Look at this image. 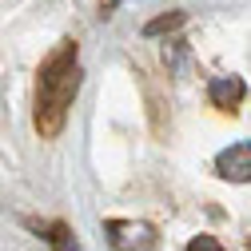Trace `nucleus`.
<instances>
[{
    "label": "nucleus",
    "mask_w": 251,
    "mask_h": 251,
    "mask_svg": "<svg viewBox=\"0 0 251 251\" xmlns=\"http://www.w3.org/2000/svg\"><path fill=\"white\" fill-rule=\"evenodd\" d=\"M187 251H224V247H219L215 235H196L192 243H187Z\"/></svg>",
    "instance_id": "nucleus-7"
},
{
    "label": "nucleus",
    "mask_w": 251,
    "mask_h": 251,
    "mask_svg": "<svg viewBox=\"0 0 251 251\" xmlns=\"http://www.w3.org/2000/svg\"><path fill=\"white\" fill-rule=\"evenodd\" d=\"M104 231H108L112 251H155V243H160L155 227L140 224V219H108Z\"/></svg>",
    "instance_id": "nucleus-2"
},
{
    "label": "nucleus",
    "mask_w": 251,
    "mask_h": 251,
    "mask_svg": "<svg viewBox=\"0 0 251 251\" xmlns=\"http://www.w3.org/2000/svg\"><path fill=\"white\" fill-rule=\"evenodd\" d=\"M116 4H120V0H100V12H104V16H112V8H116Z\"/></svg>",
    "instance_id": "nucleus-8"
},
{
    "label": "nucleus",
    "mask_w": 251,
    "mask_h": 251,
    "mask_svg": "<svg viewBox=\"0 0 251 251\" xmlns=\"http://www.w3.org/2000/svg\"><path fill=\"white\" fill-rule=\"evenodd\" d=\"M80 92V48L76 40H60L40 64L36 76V132L56 140L68 120V108Z\"/></svg>",
    "instance_id": "nucleus-1"
},
{
    "label": "nucleus",
    "mask_w": 251,
    "mask_h": 251,
    "mask_svg": "<svg viewBox=\"0 0 251 251\" xmlns=\"http://www.w3.org/2000/svg\"><path fill=\"white\" fill-rule=\"evenodd\" d=\"M215 172L231 183H251V140H239L215 155Z\"/></svg>",
    "instance_id": "nucleus-3"
},
{
    "label": "nucleus",
    "mask_w": 251,
    "mask_h": 251,
    "mask_svg": "<svg viewBox=\"0 0 251 251\" xmlns=\"http://www.w3.org/2000/svg\"><path fill=\"white\" fill-rule=\"evenodd\" d=\"M207 96H211V108L235 112V108L243 104V96H247V88H243L239 76H215V80L207 84Z\"/></svg>",
    "instance_id": "nucleus-4"
},
{
    "label": "nucleus",
    "mask_w": 251,
    "mask_h": 251,
    "mask_svg": "<svg viewBox=\"0 0 251 251\" xmlns=\"http://www.w3.org/2000/svg\"><path fill=\"white\" fill-rule=\"evenodd\" d=\"M48 231H52V235H48V239H52V251H80L76 239H72V231H68L64 224H52Z\"/></svg>",
    "instance_id": "nucleus-5"
},
{
    "label": "nucleus",
    "mask_w": 251,
    "mask_h": 251,
    "mask_svg": "<svg viewBox=\"0 0 251 251\" xmlns=\"http://www.w3.org/2000/svg\"><path fill=\"white\" fill-rule=\"evenodd\" d=\"M176 24H183V12H172V16H160V20H151L144 32L148 36H155V32H168V28H176Z\"/></svg>",
    "instance_id": "nucleus-6"
}]
</instances>
